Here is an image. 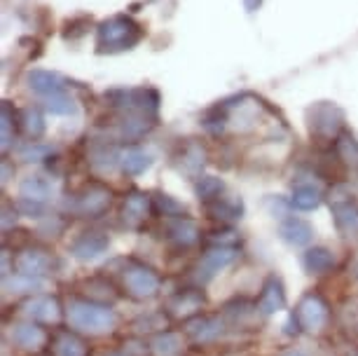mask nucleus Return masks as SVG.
<instances>
[{
  "label": "nucleus",
  "mask_w": 358,
  "mask_h": 356,
  "mask_svg": "<svg viewBox=\"0 0 358 356\" xmlns=\"http://www.w3.org/2000/svg\"><path fill=\"white\" fill-rule=\"evenodd\" d=\"M66 314H69V324L76 331L85 333H108L117 324V317H115L110 307L96 305V302L90 300H71Z\"/></svg>",
  "instance_id": "1"
},
{
  "label": "nucleus",
  "mask_w": 358,
  "mask_h": 356,
  "mask_svg": "<svg viewBox=\"0 0 358 356\" xmlns=\"http://www.w3.org/2000/svg\"><path fill=\"white\" fill-rule=\"evenodd\" d=\"M141 38H143L141 26L134 19L120 15L99 26L96 47L101 52H122V50H131L134 45L141 43Z\"/></svg>",
  "instance_id": "2"
},
{
  "label": "nucleus",
  "mask_w": 358,
  "mask_h": 356,
  "mask_svg": "<svg viewBox=\"0 0 358 356\" xmlns=\"http://www.w3.org/2000/svg\"><path fill=\"white\" fill-rule=\"evenodd\" d=\"M295 314H297L300 326L309 333H321L330 321V312H328L326 300L316 293H307L305 298L297 302Z\"/></svg>",
  "instance_id": "3"
},
{
  "label": "nucleus",
  "mask_w": 358,
  "mask_h": 356,
  "mask_svg": "<svg viewBox=\"0 0 358 356\" xmlns=\"http://www.w3.org/2000/svg\"><path fill=\"white\" fill-rule=\"evenodd\" d=\"M110 199H113V194L106 185L92 183L76 197V201H73V211L83 213V216H90V218H96L101 213H106V209L110 206Z\"/></svg>",
  "instance_id": "4"
},
{
  "label": "nucleus",
  "mask_w": 358,
  "mask_h": 356,
  "mask_svg": "<svg viewBox=\"0 0 358 356\" xmlns=\"http://www.w3.org/2000/svg\"><path fill=\"white\" fill-rule=\"evenodd\" d=\"M124 286L129 295L138 300L152 298L159 291V277L155 274L150 267L145 265H131L129 270H124Z\"/></svg>",
  "instance_id": "5"
},
{
  "label": "nucleus",
  "mask_w": 358,
  "mask_h": 356,
  "mask_svg": "<svg viewBox=\"0 0 358 356\" xmlns=\"http://www.w3.org/2000/svg\"><path fill=\"white\" fill-rule=\"evenodd\" d=\"M342 122V111L333 104H319L316 108L309 111V127H312V134H316V136L333 138L340 131Z\"/></svg>",
  "instance_id": "6"
},
{
  "label": "nucleus",
  "mask_w": 358,
  "mask_h": 356,
  "mask_svg": "<svg viewBox=\"0 0 358 356\" xmlns=\"http://www.w3.org/2000/svg\"><path fill=\"white\" fill-rule=\"evenodd\" d=\"M236 260V251L232 246H218V248H211V251L204 253V258L199 260L197 265V279L201 284H206V281H211L215 274L220 270H225Z\"/></svg>",
  "instance_id": "7"
},
{
  "label": "nucleus",
  "mask_w": 358,
  "mask_h": 356,
  "mask_svg": "<svg viewBox=\"0 0 358 356\" xmlns=\"http://www.w3.org/2000/svg\"><path fill=\"white\" fill-rule=\"evenodd\" d=\"M108 246H110L108 234H103V232H85L71 244V253L78 260H85V263H87V260H96V258L103 256V253L108 251Z\"/></svg>",
  "instance_id": "8"
},
{
  "label": "nucleus",
  "mask_w": 358,
  "mask_h": 356,
  "mask_svg": "<svg viewBox=\"0 0 358 356\" xmlns=\"http://www.w3.org/2000/svg\"><path fill=\"white\" fill-rule=\"evenodd\" d=\"M283 307H286V288H283V281L276 274H272V277H267L265 286H262L258 310L265 317H272V314L281 312Z\"/></svg>",
  "instance_id": "9"
},
{
  "label": "nucleus",
  "mask_w": 358,
  "mask_h": 356,
  "mask_svg": "<svg viewBox=\"0 0 358 356\" xmlns=\"http://www.w3.org/2000/svg\"><path fill=\"white\" fill-rule=\"evenodd\" d=\"M17 272L22 277H45L52 270V258L40 248H26L17 256Z\"/></svg>",
  "instance_id": "10"
},
{
  "label": "nucleus",
  "mask_w": 358,
  "mask_h": 356,
  "mask_svg": "<svg viewBox=\"0 0 358 356\" xmlns=\"http://www.w3.org/2000/svg\"><path fill=\"white\" fill-rule=\"evenodd\" d=\"M22 312L33 321H43V324H54L62 317V307L59 302L50 298V295H40V298H31L22 305Z\"/></svg>",
  "instance_id": "11"
},
{
  "label": "nucleus",
  "mask_w": 358,
  "mask_h": 356,
  "mask_svg": "<svg viewBox=\"0 0 358 356\" xmlns=\"http://www.w3.org/2000/svg\"><path fill=\"white\" fill-rule=\"evenodd\" d=\"M333 218L342 234H347V237L358 234V204L351 197L333 201Z\"/></svg>",
  "instance_id": "12"
},
{
  "label": "nucleus",
  "mask_w": 358,
  "mask_h": 356,
  "mask_svg": "<svg viewBox=\"0 0 358 356\" xmlns=\"http://www.w3.org/2000/svg\"><path fill=\"white\" fill-rule=\"evenodd\" d=\"M10 340L15 342L17 347L33 352V349H40L47 342V333L43 331V328H38L33 321H29V324H15V326H12L10 328Z\"/></svg>",
  "instance_id": "13"
},
{
  "label": "nucleus",
  "mask_w": 358,
  "mask_h": 356,
  "mask_svg": "<svg viewBox=\"0 0 358 356\" xmlns=\"http://www.w3.org/2000/svg\"><path fill=\"white\" fill-rule=\"evenodd\" d=\"M279 234L290 246H307L314 237V227L302 218H288L281 223Z\"/></svg>",
  "instance_id": "14"
},
{
  "label": "nucleus",
  "mask_w": 358,
  "mask_h": 356,
  "mask_svg": "<svg viewBox=\"0 0 358 356\" xmlns=\"http://www.w3.org/2000/svg\"><path fill=\"white\" fill-rule=\"evenodd\" d=\"M201 307H204V293L194 291V288L173 295V298L169 300V310H171L173 317H178V319L190 317V314H197Z\"/></svg>",
  "instance_id": "15"
},
{
  "label": "nucleus",
  "mask_w": 358,
  "mask_h": 356,
  "mask_svg": "<svg viewBox=\"0 0 358 356\" xmlns=\"http://www.w3.org/2000/svg\"><path fill=\"white\" fill-rule=\"evenodd\" d=\"M29 87L36 94H40V97H45V99L66 94L62 78L54 76V73H50V71H31L29 73Z\"/></svg>",
  "instance_id": "16"
},
{
  "label": "nucleus",
  "mask_w": 358,
  "mask_h": 356,
  "mask_svg": "<svg viewBox=\"0 0 358 356\" xmlns=\"http://www.w3.org/2000/svg\"><path fill=\"white\" fill-rule=\"evenodd\" d=\"M187 335L194 342H213L215 338L222 335V321L218 317H197L194 321L187 324Z\"/></svg>",
  "instance_id": "17"
},
{
  "label": "nucleus",
  "mask_w": 358,
  "mask_h": 356,
  "mask_svg": "<svg viewBox=\"0 0 358 356\" xmlns=\"http://www.w3.org/2000/svg\"><path fill=\"white\" fill-rule=\"evenodd\" d=\"M302 265L309 274H326L335 267V256L326 246H314L302 256Z\"/></svg>",
  "instance_id": "18"
},
{
  "label": "nucleus",
  "mask_w": 358,
  "mask_h": 356,
  "mask_svg": "<svg viewBox=\"0 0 358 356\" xmlns=\"http://www.w3.org/2000/svg\"><path fill=\"white\" fill-rule=\"evenodd\" d=\"M120 166H122L127 176H141V173L152 166V157L145 150H141V148H129V150H124L120 155Z\"/></svg>",
  "instance_id": "19"
},
{
  "label": "nucleus",
  "mask_w": 358,
  "mask_h": 356,
  "mask_svg": "<svg viewBox=\"0 0 358 356\" xmlns=\"http://www.w3.org/2000/svg\"><path fill=\"white\" fill-rule=\"evenodd\" d=\"M169 237L180 246H192L194 241L199 239V227L194 220L180 216V218H176L169 223Z\"/></svg>",
  "instance_id": "20"
},
{
  "label": "nucleus",
  "mask_w": 358,
  "mask_h": 356,
  "mask_svg": "<svg viewBox=\"0 0 358 356\" xmlns=\"http://www.w3.org/2000/svg\"><path fill=\"white\" fill-rule=\"evenodd\" d=\"M148 211H150V199H148V194L131 192L129 197L124 199L122 213H124V220L129 225H138L141 220H145Z\"/></svg>",
  "instance_id": "21"
},
{
  "label": "nucleus",
  "mask_w": 358,
  "mask_h": 356,
  "mask_svg": "<svg viewBox=\"0 0 358 356\" xmlns=\"http://www.w3.org/2000/svg\"><path fill=\"white\" fill-rule=\"evenodd\" d=\"M206 211L211 213L213 218H220V220H239L241 213H244V204L241 199H225V197H218L215 201H208L206 204Z\"/></svg>",
  "instance_id": "22"
},
{
  "label": "nucleus",
  "mask_w": 358,
  "mask_h": 356,
  "mask_svg": "<svg viewBox=\"0 0 358 356\" xmlns=\"http://www.w3.org/2000/svg\"><path fill=\"white\" fill-rule=\"evenodd\" d=\"M19 194H22L24 199L45 201L52 194V183L43 176H29L19 183Z\"/></svg>",
  "instance_id": "23"
},
{
  "label": "nucleus",
  "mask_w": 358,
  "mask_h": 356,
  "mask_svg": "<svg viewBox=\"0 0 358 356\" xmlns=\"http://www.w3.org/2000/svg\"><path fill=\"white\" fill-rule=\"evenodd\" d=\"M54 356H87V345L73 333H59L52 342Z\"/></svg>",
  "instance_id": "24"
},
{
  "label": "nucleus",
  "mask_w": 358,
  "mask_h": 356,
  "mask_svg": "<svg viewBox=\"0 0 358 356\" xmlns=\"http://www.w3.org/2000/svg\"><path fill=\"white\" fill-rule=\"evenodd\" d=\"M293 206L300 211H312L321 204V192L314 185H297L293 190Z\"/></svg>",
  "instance_id": "25"
},
{
  "label": "nucleus",
  "mask_w": 358,
  "mask_h": 356,
  "mask_svg": "<svg viewBox=\"0 0 358 356\" xmlns=\"http://www.w3.org/2000/svg\"><path fill=\"white\" fill-rule=\"evenodd\" d=\"M152 349L159 356H176L180 349H183V338H180L178 333H162L155 338Z\"/></svg>",
  "instance_id": "26"
},
{
  "label": "nucleus",
  "mask_w": 358,
  "mask_h": 356,
  "mask_svg": "<svg viewBox=\"0 0 358 356\" xmlns=\"http://www.w3.org/2000/svg\"><path fill=\"white\" fill-rule=\"evenodd\" d=\"M222 190H225V183L215 176H204V178H199V183H197V197L201 201H206V204L218 199Z\"/></svg>",
  "instance_id": "27"
},
{
  "label": "nucleus",
  "mask_w": 358,
  "mask_h": 356,
  "mask_svg": "<svg viewBox=\"0 0 358 356\" xmlns=\"http://www.w3.org/2000/svg\"><path fill=\"white\" fill-rule=\"evenodd\" d=\"M183 157H185V162H180V166H183L187 173H197L201 166H204V150H201L197 143H187L183 150Z\"/></svg>",
  "instance_id": "28"
},
{
  "label": "nucleus",
  "mask_w": 358,
  "mask_h": 356,
  "mask_svg": "<svg viewBox=\"0 0 358 356\" xmlns=\"http://www.w3.org/2000/svg\"><path fill=\"white\" fill-rule=\"evenodd\" d=\"M0 120H3V150H8L12 138H15V131H17V115L12 113V106L5 101L3 104V115H0Z\"/></svg>",
  "instance_id": "29"
},
{
  "label": "nucleus",
  "mask_w": 358,
  "mask_h": 356,
  "mask_svg": "<svg viewBox=\"0 0 358 356\" xmlns=\"http://www.w3.org/2000/svg\"><path fill=\"white\" fill-rule=\"evenodd\" d=\"M337 152L347 164L358 166V141L354 136H342L340 145H337Z\"/></svg>",
  "instance_id": "30"
},
{
  "label": "nucleus",
  "mask_w": 358,
  "mask_h": 356,
  "mask_svg": "<svg viewBox=\"0 0 358 356\" xmlns=\"http://www.w3.org/2000/svg\"><path fill=\"white\" fill-rule=\"evenodd\" d=\"M47 111L54 113V115H71V113L76 111V106H73L71 97H66V94H59V97L47 99Z\"/></svg>",
  "instance_id": "31"
},
{
  "label": "nucleus",
  "mask_w": 358,
  "mask_h": 356,
  "mask_svg": "<svg viewBox=\"0 0 358 356\" xmlns=\"http://www.w3.org/2000/svg\"><path fill=\"white\" fill-rule=\"evenodd\" d=\"M24 127H26V131H29V136L38 138L40 134L45 131L43 115H40L38 111H26V113H24Z\"/></svg>",
  "instance_id": "32"
},
{
  "label": "nucleus",
  "mask_w": 358,
  "mask_h": 356,
  "mask_svg": "<svg viewBox=\"0 0 358 356\" xmlns=\"http://www.w3.org/2000/svg\"><path fill=\"white\" fill-rule=\"evenodd\" d=\"M47 152H50V148H47V145H38V141H33L31 145H26L24 150L19 152V155H22V159H26V162H33V157L40 159L43 155H47Z\"/></svg>",
  "instance_id": "33"
},
{
  "label": "nucleus",
  "mask_w": 358,
  "mask_h": 356,
  "mask_svg": "<svg viewBox=\"0 0 358 356\" xmlns=\"http://www.w3.org/2000/svg\"><path fill=\"white\" fill-rule=\"evenodd\" d=\"M17 209L26 213V216H31V218H38L40 213H43V201H33V199H19V204H17Z\"/></svg>",
  "instance_id": "34"
},
{
  "label": "nucleus",
  "mask_w": 358,
  "mask_h": 356,
  "mask_svg": "<svg viewBox=\"0 0 358 356\" xmlns=\"http://www.w3.org/2000/svg\"><path fill=\"white\" fill-rule=\"evenodd\" d=\"M159 204H162V209H164V216H173V213H178V211H183V206L180 204H176V201L171 197H159Z\"/></svg>",
  "instance_id": "35"
},
{
  "label": "nucleus",
  "mask_w": 358,
  "mask_h": 356,
  "mask_svg": "<svg viewBox=\"0 0 358 356\" xmlns=\"http://www.w3.org/2000/svg\"><path fill=\"white\" fill-rule=\"evenodd\" d=\"M281 356H307V354L300 352V349H288V352H283Z\"/></svg>",
  "instance_id": "36"
},
{
  "label": "nucleus",
  "mask_w": 358,
  "mask_h": 356,
  "mask_svg": "<svg viewBox=\"0 0 358 356\" xmlns=\"http://www.w3.org/2000/svg\"><path fill=\"white\" fill-rule=\"evenodd\" d=\"M351 272H354V277L358 279V258L354 260V267H351Z\"/></svg>",
  "instance_id": "37"
}]
</instances>
